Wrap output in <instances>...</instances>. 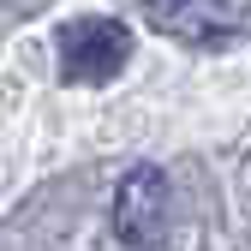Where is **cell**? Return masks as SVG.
I'll use <instances>...</instances> for the list:
<instances>
[{
    "label": "cell",
    "instance_id": "1",
    "mask_svg": "<svg viewBox=\"0 0 251 251\" xmlns=\"http://www.w3.org/2000/svg\"><path fill=\"white\" fill-rule=\"evenodd\" d=\"M132 60V30L114 18H72L60 30V78L66 84H108Z\"/></svg>",
    "mask_w": 251,
    "mask_h": 251
},
{
    "label": "cell",
    "instance_id": "2",
    "mask_svg": "<svg viewBox=\"0 0 251 251\" xmlns=\"http://www.w3.org/2000/svg\"><path fill=\"white\" fill-rule=\"evenodd\" d=\"M162 233H168V179L162 168H132L114 192V239L132 251H150L162 245Z\"/></svg>",
    "mask_w": 251,
    "mask_h": 251
},
{
    "label": "cell",
    "instance_id": "3",
    "mask_svg": "<svg viewBox=\"0 0 251 251\" xmlns=\"http://www.w3.org/2000/svg\"><path fill=\"white\" fill-rule=\"evenodd\" d=\"M144 12L185 42H227L251 24V0H144Z\"/></svg>",
    "mask_w": 251,
    "mask_h": 251
}]
</instances>
